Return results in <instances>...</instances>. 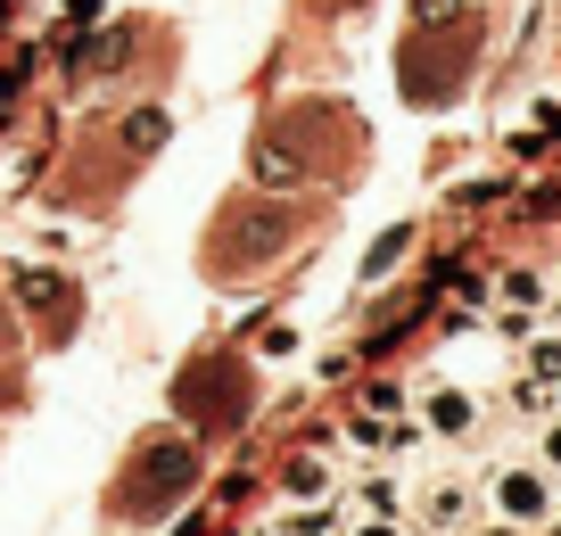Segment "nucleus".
<instances>
[{
	"mask_svg": "<svg viewBox=\"0 0 561 536\" xmlns=\"http://www.w3.org/2000/svg\"><path fill=\"white\" fill-rule=\"evenodd\" d=\"M504 512H512V520H537V512H545V487H537V479H504Z\"/></svg>",
	"mask_w": 561,
	"mask_h": 536,
	"instance_id": "nucleus-1",
	"label": "nucleus"
},
{
	"mask_svg": "<svg viewBox=\"0 0 561 536\" xmlns=\"http://www.w3.org/2000/svg\"><path fill=\"white\" fill-rule=\"evenodd\" d=\"M413 18H421V25H446V18H455V0H421Z\"/></svg>",
	"mask_w": 561,
	"mask_h": 536,
	"instance_id": "nucleus-2",
	"label": "nucleus"
},
{
	"mask_svg": "<svg viewBox=\"0 0 561 536\" xmlns=\"http://www.w3.org/2000/svg\"><path fill=\"white\" fill-rule=\"evenodd\" d=\"M364 536H397V528H364Z\"/></svg>",
	"mask_w": 561,
	"mask_h": 536,
	"instance_id": "nucleus-3",
	"label": "nucleus"
},
{
	"mask_svg": "<svg viewBox=\"0 0 561 536\" xmlns=\"http://www.w3.org/2000/svg\"><path fill=\"white\" fill-rule=\"evenodd\" d=\"M553 454H561V430H553Z\"/></svg>",
	"mask_w": 561,
	"mask_h": 536,
	"instance_id": "nucleus-4",
	"label": "nucleus"
}]
</instances>
